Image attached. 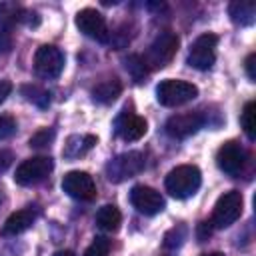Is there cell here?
Masks as SVG:
<instances>
[{"instance_id":"4316f807","label":"cell","mask_w":256,"mask_h":256,"mask_svg":"<svg viewBox=\"0 0 256 256\" xmlns=\"http://www.w3.org/2000/svg\"><path fill=\"white\" fill-rule=\"evenodd\" d=\"M16 132V120L8 114H0V140L10 138Z\"/></svg>"},{"instance_id":"44dd1931","label":"cell","mask_w":256,"mask_h":256,"mask_svg":"<svg viewBox=\"0 0 256 256\" xmlns=\"http://www.w3.org/2000/svg\"><path fill=\"white\" fill-rule=\"evenodd\" d=\"M20 92L28 102H32L38 108H48V104H50V92L36 84H26L20 88Z\"/></svg>"},{"instance_id":"9c48e42d","label":"cell","mask_w":256,"mask_h":256,"mask_svg":"<svg viewBox=\"0 0 256 256\" xmlns=\"http://www.w3.org/2000/svg\"><path fill=\"white\" fill-rule=\"evenodd\" d=\"M76 26H78V30L84 34V36H88V38H92V40H96V42H108L110 40V30H108V24H106V20H104V16L98 12V10H94V8H84V10H80L78 14H76Z\"/></svg>"},{"instance_id":"2e32d148","label":"cell","mask_w":256,"mask_h":256,"mask_svg":"<svg viewBox=\"0 0 256 256\" xmlns=\"http://www.w3.org/2000/svg\"><path fill=\"white\" fill-rule=\"evenodd\" d=\"M96 142H98V140H96V136H92V134H74V136H70V138L66 140L62 154H64V158H70V160L80 158V156H84L88 150H92V148L96 146Z\"/></svg>"},{"instance_id":"f1b7e54d","label":"cell","mask_w":256,"mask_h":256,"mask_svg":"<svg viewBox=\"0 0 256 256\" xmlns=\"http://www.w3.org/2000/svg\"><path fill=\"white\" fill-rule=\"evenodd\" d=\"M254 66H256V54L252 52V54H248V58H246V72H248V78L254 82L256 80V70H254Z\"/></svg>"},{"instance_id":"7402d4cb","label":"cell","mask_w":256,"mask_h":256,"mask_svg":"<svg viewBox=\"0 0 256 256\" xmlns=\"http://www.w3.org/2000/svg\"><path fill=\"white\" fill-rule=\"evenodd\" d=\"M240 124L246 132V136L250 140L256 138V102H246L244 110H242V116H240Z\"/></svg>"},{"instance_id":"30bf717a","label":"cell","mask_w":256,"mask_h":256,"mask_svg":"<svg viewBox=\"0 0 256 256\" xmlns=\"http://www.w3.org/2000/svg\"><path fill=\"white\" fill-rule=\"evenodd\" d=\"M62 190L68 196H72L76 200H84V202L96 198V182L88 172H82V170H72V172L64 174Z\"/></svg>"},{"instance_id":"8992f818","label":"cell","mask_w":256,"mask_h":256,"mask_svg":"<svg viewBox=\"0 0 256 256\" xmlns=\"http://www.w3.org/2000/svg\"><path fill=\"white\" fill-rule=\"evenodd\" d=\"M52 168H54V162L50 156H32L16 168L14 182L20 186H34V184L46 180L48 174L52 172Z\"/></svg>"},{"instance_id":"5b68a950","label":"cell","mask_w":256,"mask_h":256,"mask_svg":"<svg viewBox=\"0 0 256 256\" xmlns=\"http://www.w3.org/2000/svg\"><path fill=\"white\" fill-rule=\"evenodd\" d=\"M216 44H218V36L212 32H204L200 34L188 52V66L196 68V70H210L214 66L216 60Z\"/></svg>"},{"instance_id":"8fae6325","label":"cell","mask_w":256,"mask_h":256,"mask_svg":"<svg viewBox=\"0 0 256 256\" xmlns=\"http://www.w3.org/2000/svg\"><path fill=\"white\" fill-rule=\"evenodd\" d=\"M204 124H206V118H204L202 112H184V114L170 116L164 128H166V134L170 138L182 140V138H188V136L196 134Z\"/></svg>"},{"instance_id":"484cf974","label":"cell","mask_w":256,"mask_h":256,"mask_svg":"<svg viewBox=\"0 0 256 256\" xmlns=\"http://www.w3.org/2000/svg\"><path fill=\"white\" fill-rule=\"evenodd\" d=\"M186 234H188V230H186V226H174L166 236H164V246L166 248H178L182 242H184V238H186Z\"/></svg>"},{"instance_id":"4dcf8cb0","label":"cell","mask_w":256,"mask_h":256,"mask_svg":"<svg viewBox=\"0 0 256 256\" xmlns=\"http://www.w3.org/2000/svg\"><path fill=\"white\" fill-rule=\"evenodd\" d=\"M10 92H12V84L8 80H0V104L10 96Z\"/></svg>"},{"instance_id":"7a4b0ae2","label":"cell","mask_w":256,"mask_h":256,"mask_svg":"<svg viewBox=\"0 0 256 256\" xmlns=\"http://www.w3.org/2000/svg\"><path fill=\"white\" fill-rule=\"evenodd\" d=\"M178 44H180V38H178L176 32H172V30L160 32V34L152 40V44L148 46L146 54L142 56L146 68H148V70L164 68V66L174 58V54L178 52Z\"/></svg>"},{"instance_id":"9a60e30c","label":"cell","mask_w":256,"mask_h":256,"mask_svg":"<svg viewBox=\"0 0 256 256\" xmlns=\"http://www.w3.org/2000/svg\"><path fill=\"white\" fill-rule=\"evenodd\" d=\"M36 216H38V210L34 206H26V208L10 214L2 226V234L4 236H16V234L26 232L36 222Z\"/></svg>"},{"instance_id":"4fadbf2b","label":"cell","mask_w":256,"mask_h":256,"mask_svg":"<svg viewBox=\"0 0 256 256\" xmlns=\"http://www.w3.org/2000/svg\"><path fill=\"white\" fill-rule=\"evenodd\" d=\"M130 202L144 216H154V214L164 210L162 194L158 190L150 188V186H144V184H138L130 190Z\"/></svg>"},{"instance_id":"603a6c76","label":"cell","mask_w":256,"mask_h":256,"mask_svg":"<svg viewBox=\"0 0 256 256\" xmlns=\"http://www.w3.org/2000/svg\"><path fill=\"white\" fill-rule=\"evenodd\" d=\"M124 66H126V70L130 72V76H132L136 82H142V80L146 78V74L150 72V70L146 68V64H144V60H142L140 54H130V56L124 60Z\"/></svg>"},{"instance_id":"cb8c5ba5","label":"cell","mask_w":256,"mask_h":256,"mask_svg":"<svg viewBox=\"0 0 256 256\" xmlns=\"http://www.w3.org/2000/svg\"><path fill=\"white\" fill-rule=\"evenodd\" d=\"M54 136H56L54 128H40L38 132H34V134L30 136L28 144H30L32 148H46V146H50V144H52Z\"/></svg>"},{"instance_id":"3957f363","label":"cell","mask_w":256,"mask_h":256,"mask_svg":"<svg viewBox=\"0 0 256 256\" xmlns=\"http://www.w3.org/2000/svg\"><path fill=\"white\" fill-rule=\"evenodd\" d=\"M196 96H198V88L192 82H186V80L166 78L156 86V100L162 106H168V108L182 106V104L194 100Z\"/></svg>"},{"instance_id":"83f0119b","label":"cell","mask_w":256,"mask_h":256,"mask_svg":"<svg viewBox=\"0 0 256 256\" xmlns=\"http://www.w3.org/2000/svg\"><path fill=\"white\" fill-rule=\"evenodd\" d=\"M12 50V30L0 28V54H6Z\"/></svg>"},{"instance_id":"d6986e66","label":"cell","mask_w":256,"mask_h":256,"mask_svg":"<svg viewBox=\"0 0 256 256\" xmlns=\"http://www.w3.org/2000/svg\"><path fill=\"white\" fill-rule=\"evenodd\" d=\"M96 224L106 232H116L122 224V214L116 206L106 204L96 212Z\"/></svg>"},{"instance_id":"e0dca14e","label":"cell","mask_w":256,"mask_h":256,"mask_svg":"<svg viewBox=\"0 0 256 256\" xmlns=\"http://www.w3.org/2000/svg\"><path fill=\"white\" fill-rule=\"evenodd\" d=\"M228 16L238 26H250L256 18V4L248 0H234L228 6Z\"/></svg>"},{"instance_id":"52a82bcc","label":"cell","mask_w":256,"mask_h":256,"mask_svg":"<svg viewBox=\"0 0 256 256\" xmlns=\"http://www.w3.org/2000/svg\"><path fill=\"white\" fill-rule=\"evenodd\" d=\"M144 170V156L140 152H124L106 164V176L110 182H122Z\"/></svg>"},{"instance_id":"d4e9b609","label":"cell","mask_w":256,"mask_h":256,"mask_svg":"<svg viewBox=\"0 0 256 256\" xmlns=\"http://www.w3.org/2000/svg\"><path fill=\"white\" fill-rule=\"evenodd\" d=\"M108 252H110V240L104 236H96L92 244L86 248L84 256H108Z\"/></svg>"},{"instance_id":"d6a6232c","label":"cell","mask_w":256,"mask_h":256,"mask_svg":"<svg viewBox=\"0 0 256 256\" xmlns=\"http://www.w3.org/2000/svg\"><path fill=\"white\" fill-rule=\"evenodd\" d=\"M202 256H224L222 252H210V254H202Z\"/></svg>"},{"instance_id":"1f68e13d","label":"cell","mask_w":256,"mask_h":256,"mask_svg":"<svg viewBox=\"0 0 256 256\" xmlns=\"http://www.w3.org/2000/svg\"><path fill=\"white\" fill-rule=\"evenodd\" d=\"M54 256H76L74 252H70V250H58Z\"/></svg>"},{"instance_id":"f546056e","label":"cell","mask_w":256,"mask_h":256,"mask_svg":"<svg viewBox=\"0 0 256 256\" xmlns=\"http://www.w3.org/2000/svg\"><path fill=\"white\" fill-rule=\"evenodd\" d=\"M12 160H14V156L10 150H0V172H4L12 164Z\"/></svg>"},{"instance_id":"ffe728a7","label":"cell","mask_w":256,"mask_h":256,"mask_svg":"<svg viewBox=\"0 0 256 256\" xmlns=\"http://www.w3.org/2000/svg\"><path fill=\"white\" fill-rule=\"evenodd\" d=\"M24 10L14 2H0V28L12 30L16 22L22 20Z\"/></svg>"},{"instance_id":"277c9868","label":"cell","mask_w":256,"mask_h":256,"mask_svg":"<svg viewBox=\"0 0 256 256\" xmlns=\"http://www.w3.org/2000/svg\"><path fill=\"white\" fill-rule=\"evenodd\" d=\"M242 204H244V198L238 190L224 192L218 198V202L214 204L212 218H210L212 228L220 230V228H228L230 224H234L242 214Z\"/></svg>"},{"instance_id":"ba28073f","label":"cell","mask_w":256,"mask_h":256,"mask_svg":"<svg viewBox=\"0 0 256 256\" xmlns=\"http://www.w3.org/2000/svg\"><path fill=\"white\" fill-rule=\"evenodd\" d=\"M34 70L40 78H58L64 70V54L54 44H44L34 54Z\"/></svg>"},{"instance_id":"7c38bea8","label":"cell","mask_w":256,"mask_h":256,"mask_svg":"<svg viewBox=\"0 0 256 256\" xmlns=\"http://www.w3.org/2000/svg\"><path fill=\"white\" fill-rule=\"evenodd\" d=\"M216 164L224 174L238 176L246 164V150L234 140L224 142L216 152Z\"/></svg>"},{"instance_id":"5bb4252c","label":"cell","mask_w":256,"mask_h":256,"mask_svg":"<svg viewBox=\"0 0 256 256\" xmlns=\"http://www.w3.org/2000/svg\"><path fill=\"white\" fill-rule=\"evenodd\" d=\"M116 134L126 140V142H134V140H140L144 134H146V120L138 114H132V112H122L118 118H116Z\"/></svg>"},{"instance_id":"6da1fadb","label":"cell","mask_w":256,"mask_h":256,"mask_svg":"<svg viewBox=\"0 0 256 256\" xmlns=\"http://www.w3.org/2000/svg\"><path fill=\"white\" fill-rule=\"evenodd\" d=\"M200 184H202V174H200L198 166H194V164L176 166L174 170L168 172V176L164 180L166 190L178 200H184V198H190L192 194H196Z\"/></svg>"},{"instance_id":"ac0fdd59","label":"cell","mask_w":256,"mask_h":256,"mask_svg":"<svg viewBox=\"0 0 256 256\" xmlns=\"http://www.w3.org/2000/svg\"><path fill=\"white\" fill-rule=\"evenodd\" d=\"M122 92V84L118 78H108V80H102L100 84H96L92 88V98L100 104H112Z\"/></svg>"}]
</instances>
